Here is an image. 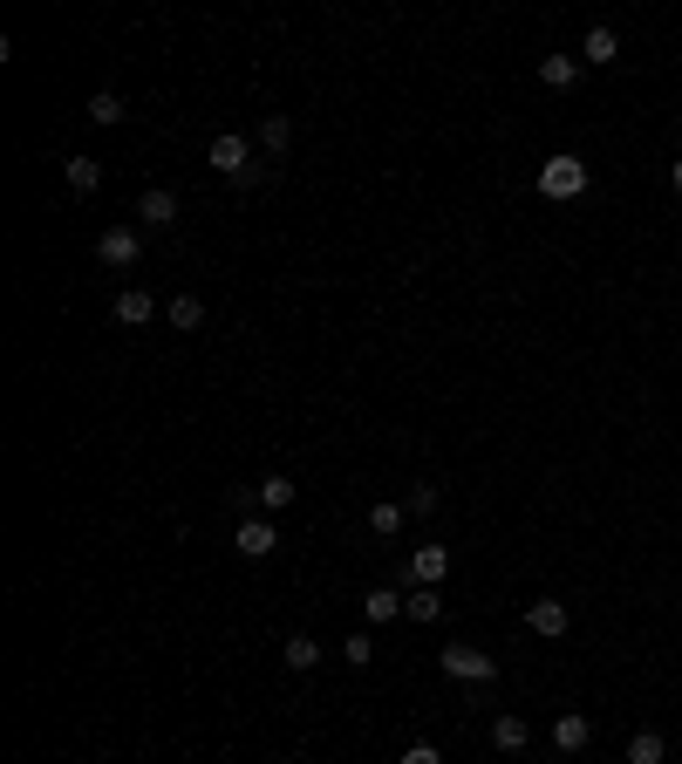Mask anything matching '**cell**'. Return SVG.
I'll return each mask as SVG.
<instances>
[{
  "label": "cell",
  "mask_w": 682,
  "mask_h": 764,
  "mask_svg": "<svg viewBox=\"0 0 682 764\" xmlns=\"http://www.w3.org/2000/svg\"><path fill=\"white\" fill-rule=\"evenodd\" d=\"M369 533H376V539H396V533H403V505H389V498H382V505H369Z\"/></svg>",
  "instance_id": "20"
},
{
  "label": "cell",
  "mask_w": 682,
  "mask_h": 764,
  "mask_svg": "<svg viewBox=\"0 0 682 764\" xmlns=\"http://www.w3.org/2000/svg\"><path fill=\"white\" fill-rule=\"evenodd\" d=\"M362 608H369V621H396V614H403V594H396V587H369Z\"/></svg>",
  "instance_id": "22"
},
{
  "label": "cell",
  "mask_w": 682,
  "mask_h": 764,
  "mask_svg": "<svg viewBox=\"0 0 682 764\" xmlns=\"http://www.w3.org/2000/svg\"><path fill=\"white\" fill-rule=\"evenodd\" d=\"M676 116H682V110H676Z\"/></svg>",
  "instance_id": "28"
},
{
  "label": "cell",
  "mask_w": 682,
  "mask_h": 764,
  "mask_svg": "<svg viewBox=\"0 0 682 764\" xmlns=\"http://www.w3.org/2000/svg\"><path fill=\"white\" fill-rule=\"evenodd\" d=\"M526 628H532V635H546V642H560V635H567V608H560V601H532Z\"/></svg>",
  "instance_id": "9"
},
{
  "label": "cell",
  "mask_w": 682,
  "mask_h": 764,
  "mask_svg": "<svg viewBox=\"0 0 682 764\" xmlns=\"http://www.w3.org/2000/svg\"><path fill=\"white\" fill-rule=\"evenodd\" d=\"M96 185H103V164H96V157H69V191H82V198H89Z\"/></svg>",
  "instance_id": "21"
},
{
  "label": "cell",
  "mask_w": 682,
  "mask_h": 764,
  "mask_svg": "<svg viewBox=\"0 0 682 764\" xmlns=\"http://www.w3.org/2000/svg\"><path fill=\"white\" fill-rule=\"evenodd\" d=\"M253 498H260V512H287L301 492H294V478H287V471H273V478H260V492H253Z\"/></svg>",
  "instance_id": "10"
},
{
  "label": "cell",
  "mask_w": 682,
  "mask_h": 764,
  "mask_svg": "<svg viewBox=\"0 0 682 764\" xmlns=\"http://www.w3.org/2000/svg\"><path fill=\"white\" fill-rule=\"evenodd\" d=\"M403 512H417V519H430V512H437V492H430V485H417V492H410V505H403Z\"/></svg>",
  "instance_id": "24"
},
{
  "label": "cell",
  "mask_w": 682,
  "mask_h": 764,
  "mask_svg": "<svg viewBox=\"0 0 682 764\" xmlns=\"http://www.w3.org/2000/svg\"><path fill=\"white\" fill-rule=\"evenodd\" d=\"M587 737H594V724H587V717H580V710H567V717H560V724H553V744H560V751H587Z\"/></svg>",
  "instance_id": "12"
},
{
  "label": "cell",
  "mask_w": 682,
  "mask_h": 764,
  "mask_svg": "<svg viewBox=\"0 0 682 764\" xmlns=\"http://www.w3.org/2000/svg\"><path fill=\"white\" fill-rule=\"evenodd\" d=\"M116 321H123V328H144V321H157V301L144 287H123V294H116Z\"/></svg>",
  "instance_id": "8"
},
{
  "label": "cell",
  "mask_w": 682,
  "mask_h": 764,
  "mask_svg": "<svg viewBox=\"0 0 682 764\" xmlns=\"http://www.w3.org/2000/svg\"><path fill=\"white\" fill-rule=\"evenodd\" d=\"M662 751H669L662 730H635V737H628V764H662Z\"/></svg>",
  "instance_id": "17"
},
{
  "label": "cell",
  "mask_w": 682,
  "mask_h": 764,
  "mask_svg": "<svg viewBox=\"0 0 682 764\" xmlns=\"http://www.w3.org/2000/svg\"><path fill=\"white\" fill-rule=\"evenodd\" d=\"M492 744H498V751H526V744H532V724H526V717H498V724H492Z\"/></svg>",
  "instance_id": "14"
},
{
  "label": "cell",
  "mask_w": 682,
  "mask_h": 764,
  "mask_svg": "<svg viewBox=\"0 0 682 764\" xmlns=\"http://www.w3.org/2000/svg\"><path fill=\"white\" fill-rule=\"evenodd\" d=\"M573 76H580V55H546V62H539V82H546V89H567Z\"/></svg>",
  "instance_id": "16"
},
{
  "label": "cell",
  "mask_w": 682,
  "mask_h": 764,
  "mask_svg": "<svg viewBox=\"0 0 682 764\" xmlns=\"http://www.w3.org/2000/svg\"><path fill=\"white\" fill-rule=\"evenodd\" d=\"M539 191H546V198H580V191H587V164L573 151L546 157V164H539Z\"/></svg>",
  "instance_id": "1"
},
{
  "label": "cell",
  "mask_w": 682,
  "mask_h": 764,
  "mask_svg": "<svg viewBox=\"0 0 682 764\" xmlns=\"http://www.w3.org/2000/svg\"><path fill=\"white\" fill-rule=\"evenodd\" d=\"M437 662H444V676H457V683H492L498 676V662L485 649H471V642H451Z\"/></svg>",
  "instance_id": "2"
},
{
  "label": "cell",
  "mask_w": 682,
  "mask_h": 764,
  "mask_svg": "<svg viewBox=\"0 0 682 764\" xmlns=\"http://www.w3.org/2000/svg\"><path fill=\"white\" fill-rule=\"evenodd\" d=\"M96 260H103V267H137V260H144V239H137L130 226L96 232Z\"/></svg>",
  "instance_id": "4"
},
{
  "label": "cell",
  "mask_w": 682,
  "mask_h": 764,
  "mask_svg": "<svg viewBox=\"0 0 682 764\" xmlns=\"http://www.w3.org/2000/svg\"><path fill=\"white\" fill-rule=\"evenodd\" d=\"M137 219H144V226H178V191L151 185L144 198H137Z\"/></svg>",
  "instance_id": "6"
},
{
  "label": "cell",
  "mask_w": 682,
  "mask_h": 764,
  "mask_svg": "<svg viewBox=\"0 0 682 764\" xmlns=\"http://www.w3.org/2000/svg\"><path fill=\"white\" fill-rule=\"evenodd\" d=\"M341 655H348L355 669H369V655H376V649H369V635H348V649H341Z\"/></svg>",
  "instance_id": "25"
},
{
  "label": "cell",
  "mask_w": 682,
  "mask_h": 764,
  "mask_svg": "<svg viewBox=\"0 0 682 764\" xmlns=\"http://www.w3.org/2000/svg\"><path fill=\"white\" fill-rule=\"evenodd\" d=\"M444 573H451V546H417V553H410V580H417V587H437Z\"/></svg>",
  "instance_id": "7"
},
{
  "label": "cell",
  "mask_w": 682,
  "mask_h": 764,
  "mask_svg": "<svg viewBox=\"0 0 682 764\" xmlns=\"http://www.w3.org/2000/svg\"><path fill=\"white\" fill-rule=\"evenodd\" d=\"M280 662H287L294 676H307V669L321 662V642H314V635H287V642H280Z\"/></svg>",
  "instance_id": "11"
},
{
  "label": "cell",
  "mask_w": 682,
  "mask_h": 764,
  "mask_svg": "<svg viewBox=\"0 0 682 764\" xmlns=\"http://www.w3.org/2000/svg\"><path fill=\"white\" fill-rule=\"evenodd\" d=\"M164 314H171V328H185V335H191V328H205V301H198V294H178Z\"/></svg>",
  "instance_id": "18"
},
{
  "label": "cell",
  "mask_w": 682,
  "mask_h": 764,
  "mask_svg": "<svg viewBox=\"0 0 682 764\" xmlns=\"http://www.w3.org/2000/svg\"><path fill=\"white\" fill-rule=\"evenodd\" d=\"M89 116H96V123H123V96H116V89H96V96H89Z\"/></svg>",
  "instance_id": "23"
},
{
  "label": "cell",
  "mask_w": 682,
  "mask_h": 764,
  "mask_svg": "<svg viewBox=\"0 0 682 764\" xmlns=\"http://www.w3.org/2000/svg\"><path fill=\"white\" fill-rule=\"evenodd\" d=\"M232 546H239V560H266V553L280 546V533H273V519L246 512V519H239V533H232Z\"/></svg>",
  "instance_id": "5"
},
{
  "label": "cell",
  "mask_w": 682,
  "mask_h": 764,
  "mask_svg": "<svg viewBox=\"0 0 682 764\" xmlns=\"http://www.w3.org/2000/svg\"><path fill=\"white\" fill-rule=\"evenodd\" d=\"M580 55H587L594 69H607V62L621 55V35H614V28H587V48H580Z\"/></svg>",
  "instance_id": "13"
},
{
  "label": "cell",
  "mask_w": 682,
  "mask_h": 764,
  "mask_svg": "<svg viewBox=\"0 0 682 764\" xmlns=\"http://www.w3.org/2000/svg\"><path fill=\"white\" fill-rule=\"evenodd\" d=\"M205 164H212V171H226L232 185H239V178H246V171H253V144H246V137H212V151H205Z\"/></svg>",
  "instance_id": "3"
},
{
  "label": "cell",
  "mask_w": 682,
  "mask_h": 764,
  "mask_svg": "<svg viewBox=\"0 0 682 764\" xmlns=\"http://www.w3.org/2000/svg\"><path fill=\"white\" fill-rule=\"evenodd\" d=\"M669 185H676V191H682V157H676V164H669Z\"/></svg>",
  "instance_id": "27"
},
{
  "label": "cell",
  "mask_w": 682,
  "mask_h": 764,
  "mask_svg": "<svg viewBox=\"0 0 682 764\" xmlns=\"http://www.w3.org/2000/svg\"><path fill=\"white\" fill-rule=\"evenodd\" d=\"M287 144H294V123H287V116H266V123H260V151L266 157H287Z\"/></svg>",
  "instance_id": "15"
},
{
  "label": "cell",
  "mask_w": 682,
  "mask_h": 764,
  "mask_svg": "<svg viewBox=\"0 0 682 764\" xmlns=\"http://www.w3.org/2000/svg\"><path fill=\"white\" fill-rule=\"evenodd\" d=\"M403 614H410V621H437V614H444V594H437V587H417V594H403Z\"/></svg>",
  "instance_id": "19"
},
{
  "label": "cell",
  "mask_w": 682,
  "mask_h": 764,
  "mask_svg": "<svg viewBox=\"0 0 682 764\" xmlns=\"http://www.w3.org/2000/svg\"><path fill=\"white\" fill-rule=\"evenodd\" d=\"M396 764H444V758H437V744H410V751H403Z\"/></svg>",
  "instance_id": "26"
}]
</instances>
